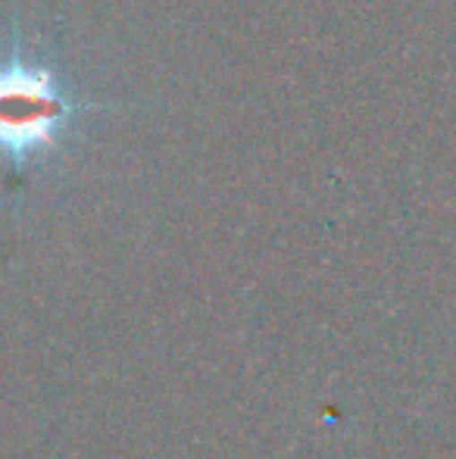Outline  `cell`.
<instances>
[{"label": "cell", "mask_w": 456, "mask_h": 459, "mask_svg": "<svg viewBox=\"0 0 456 459\" xmlns=\"http://www.w3.org/2000/svg\"><path fill=\"white\" fill-rule=\"evenodd\" d=\"M79 116L73 88L47 56L22 48L0 56V160L29 166L54 151Z\"/></svg>", "instance_id": "obj_1"}]
</instances>
